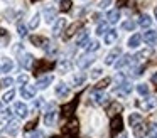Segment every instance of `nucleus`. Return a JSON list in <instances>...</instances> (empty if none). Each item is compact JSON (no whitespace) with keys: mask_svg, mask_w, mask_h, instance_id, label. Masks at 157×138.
Listing matches in <instances>:
<instances>
[{"mask_svg":"<svg viewBox=\"0 0 157 138\" xmlns=\"http://www.w3.org/2000/svg\"><path fill=\"white\" fill-rule=\"evenodd\" d=\"M5 131H7L10 136H15L17 131H19V123H17V121H10V123L7 125V128H5Z\"/></svg>","mask_w":157,"mask_h":138,"instance_id":"nucleus-24","label":"nucleus"},{"mask_svg":"<svg viewBox=\"0 0 157 138\" xmlns=\"http://www.w3.org/2000/svg\"><path fill=\"white\" fill-rule=\"evenodd\" d=\"M106 19H108V24H117L120 20V10L113 9L108 12V15H106Z\"/></svg>","mask_w":157,"mask_h":138,"instance_id":"nucleus-21","label":"nucleus"},{"mask_svg":"<svg viewBox=\"0 0 157 138\" xmlns=\"http://www.w3.org/2000/svg\"><path fill=\"white\" fill-rule=\"evenodd\" d=\"M117 138H128V136H127V133H122L120 136H117Z\"/></svg>","mask_w":157,"mask_h":138,"instance_id":"nucleus-50","label":"nucleus"},{"mask_svg":"<svg viewBox=\"0 0 157 138\" xmlns=\"http://www.w3.org/2000/svg\"><path fill=\"white\" fill-rule=\"evenodd\" d=\"M86 81V76L85 74H76V76H73V79H71V84L75 88H79V86H83V83Z\"/></svg>","mask_w":157,"mask_h":138,"instance_id":"nucleus-25","label":"nucleus"},{"mask_svg":"<svg viewBox=\"0 0 157 138\" xmlns=\"http://www.w3.org/2000/svg\"><path fill=\"white\" fill-rule=\"evenodd\" d=\"M31 42L34 44V46H37V47H46L49 44V40L46 39V37H42V35H32Z\"/></svg>","mask_w":157,"mask_h":138,"instance_id":"nucleus-18","label":"nucleus"},{"mask_svg":"<svg viewBox=\"0 0 157 138\" xmlns=\"http://www.w3.org/2000/svg\"><path fill=\"white\" fill-rule=\"evenodd\" d=\"M69 93H71V89H69V86L66 83H59L56 86V96L58 98H68Z\"/></svg>","mask_w":157,"mask_h":138,"instance_id":"nucleus-9","label":"nucleus"},{"mask_svg":"<svg viewBox=\"0 0 157 138\" xmlns=\"http://www.w3.org/2000/svg\"><path fill=\"white\" fill-rule=\"evenodd\" d=\"M52 81H54V76H51V74H48L44 77H39L37 83H36V89H46Z\"/></svg>","mask_w":157,"mask_h":138,"instance_id":"nucleus-7","label":"nucleus"},{"mask_svg":"<svg viewBox=\"0 0 157 138\" xmlns=\"http://www.w3.org/2000/svg\"><path fill=\"white\" fill-rule=\"evenodd\" d=\"M14 69V61L9 57H2V64H0V73H10Z\"/></svg>","mask_w":157,"mask_h":138,"instance_id":"nucleus-11","label":"nucleus"},{"mask_svg":"<svg viewBox=\"0 0 157 138\" xmlns=\"http://www.w3.org/2000/svg\"><path fill=\"white\" fill-rule=\"evenodd\" d=\"M91 99H93V103L98 104V106H103V104L108 103V96H106L103 91H98V89L91 93Z\"/></svg>","mask_w":157,"mask_h":138,"instance_id":"nucleus-3","label":"nucleus"},{"mask_svg":"<svg viewBox=\"0 0 157 138\" xmlns=\"http://www.w3.org/2000/svg\"><path fill=\"white\" fill-rule=\"evenodd\" d=\"M17 34H19L21 37H25V35H27V27H25L24 24L19 22V25H17Z\"/></svg>","mask_w":157,"mask_h":138,"instance_id":"nucleus-39","label":"nucleus"},{"mask_svg":"<svg viewBox=\"0 0 157 138\" xmlns=\"http://www.w3.org/2000/svg\"><path fill=\"white\" fill-rule=\"evenodd\" d=\"M139 24H140L142 27H149L150 24H152V19H150V15H147V13H144V15L140 17Z\"/></svg>","mask_w":157,"mask_h":138,"instance_id":"nucleus-33","label":"nucleus"},{"mask_svg":"<svg viewBox=\"0 0 157 138\" xmlns=\"http://www.w3.org/2000/svg\"><path fill=\"white\" fill-rule=\"evenodd\" d=\"M59 71H63V73H69V69H71V64L68 62V61H61V62L58 64Z\"/></svg>","mask_w":157,"mask_h":138,"instance_id":"nucleus-38","label":"nucleus"},{"mask_svg":"<svg viewBox=\"0 0 157 138\" xmlns=\"http://www.w3.org/2000/svg\"><path fill=\"white\" fill-rule=\"evenodd\" d=\"M132 130H133V135H135L137 138H142L144 135L147 133V128H145V125H144V121H140L135 126H132Z\"/></svg>","mask_w":157,"mask_h":138,"instance_id":"nucleus-16","label":"nucleus"},{"mask_svg":"<svg viewBox=\"0 0 157 138\" xmlns=\"http://www.w3.org/2000/svg\"><path fill=\"white\" fill-rule=\"evenodd\" d=\"M27 81H29V76H27V74H21V76L17 77V83L22 84V86H24V84H27Z\"/></svg>","mask_w":157,"mask_h":138,"instance_id":"nucleus-46","label":"nucleus"},{"mask_svg":"<svg viewBox=\"0 0 157 138\" xmlns=\"http://www.w3.org/2000/svg\"><path fill=\"white\" fill-rule=\"evenodd\" d=\"M14 96H15V91L14 89H9L7 93L2 96V101H4V103H10V101L14 99Z\"/></svg>","mask_w":157,"mask_h":138,"instance_id":"nucleus-34","label":"nucleus"},{"mask_svg":"<svg viewBox=\"0 0 157 138\" xmlns=\"http://www.w3.org/2000/svg\"><path fill=\"white\" fill-rule=\"evenodd\" d=\"M132 59H133V57H130V56H123L120 61H117V67H123V66H127V64L132 62Z\"/></svg>","mask_w":157,"mask_h":138,"instance_id":"nucleus-35","label":"nucleus"},{"mask_svg":"<svg viewBox=\"0 0 157 138\" xmlns=\"http://www.w3.org/2000/svg\"><path fill=\"white\" fill-rule=\"evenodd\" d=\"M36 86H31V84H24V86L21 88V96L24 98V99H32V98L36 96Z\"/></svg>","mask_w":157,"mask_h":138,"instance_id":"nucleus-5","label":"nucleus"},{"mask_svg":"<svg viewBox=\"0 0 157 138\" xmlns=\"http://www.w3.org/2000/svg\"><path fill=\"white\" fill-rule=\"evenodd\" d=\"M66 25H68V20H66L64 17H59V19H56L54 25H52V35H59V34H61L63 30L66 29Z\"/></svg>","mask_w":157,"mask_h":138,"instance_id":"nucleus-4","label":"nucleus"},{"mask_svg":"<svg viewBox=\"0 0 157 138\" xmlns=\"http://www.w3.org/2000/svg\"><path fill=\"white\" fill-rule=\"evenodd\" d=\"M140 106L144 108L145 111H152V110H155L157 108V98H147V99H144V101H140Z\"/></svg>","mask_w":157,"mask_h":138,"instance_id":"nucleus-8","label":"nucleus"},{"mask_svg":"<svg viewBox=\"0 0 157 138\" xmlns=\"http://www.w3.org/2000/svg\"><path fill=\"white\" fill-rule=\"evenodd\" d=\"M113 93H115L118 98H125V96H128V94L132 93V84H128V83H122V84H118V86L115 88V91H113Z\"/></svg>","mask_w":157,"mask_h":138,"instance_id":"nucleus-2","label":"nucleus"},{"mask_svg":"<svg viewBox=\"0 0 157 138\" xmlns=\"http://www.w3.org/2000/svg\"><path fill=\"white\" fill-rule=\"evenodd\" d=\"M61 10L63 12L71 10V0H61Z\"/></svg>","mask_w":157,"mask_h":138,"instance_id":"nucleus-41","label":"nucleus"},{"mask_svg":"<svg viewBox=\"0 0 157 138\" xmlns=\"http://www.w3.org/2000/svg\"><path fill=\"white\" fill-rule=\"evenodd\" d=\"M76 131H78V121H75V120L63 128V133H76Z\"/></svg>","mask_w":157,"mask_h":138,"instance_id":"nucleus-30","label":"nucleus"},{"mask_svg":"<svg viewBox=\"0 0 157 138\" xmlns=\"http://www.w3.org/2000/svg\"><path fill=\"white\" fill-rule=\"evenodd\" d=\"M106 29H108V25H106V22H103V24H98V27H96V35H105V34H106Z\"/></svg>","mask_w":157,"mask_h":138,"instance_id":"nucleus-37","label":"nucleus"},{"mask_svg":"<svg viewBox=\"0 0 157 138\" xmlns=\"http://www.w3.org/2000/svg\"><path fill=\"white\" fill-rule=\"evenodd\" d=\"M113 0H100L98 2V7L100 9H108V5H112Z\"/></svg>","mask_w":157,"mask_h":138,"instance_id":"nucleus-47","label":"nucleus"},{"mask_svg":"<svg viewBox=\"0 0 157 138\" xmlns=\"http://www.w3.org/2000/svg\"><path fill=\"white\" fill-rule=\"evenodd\" d=\"M41 136H42V135L39 133V131H34V133H31V135H29V138H41Z\"/></svg>","mask_w":157,"mask_h":138,"instance_id":"nucleus-48","label":"nucleus"},{"mask_svg":"<svg viewBox=\"0 0 157 138\" xmlns=\"http://www.w3.org/2000/svg\"><path fill=\"white\" fill-rule=\"evenodd\" d=\"M0 84H2V86H4V88H10L12 84H14V79H12V77H4V79H2V83H0Z\"/></svg>","mask_w":157,"mask_h":138,"instance_id":"nucleus-44","label":"nucleus"},{"mask_svg":"<svg viewBox=\"0 0 157 138\" xmlns=\"http://www.w3.org/2000/svg\"><path fill=\"white\" fill-rule=\"evenodd\" d=\"M152 52H154V50L150 49V47H147L145 50H140V52L137 54L135 57H133V59H147V57H150V56H152Z\"/></svg>","mask_w":157,"mask_h":138,"instance_id":"nucleus-32","label":"nucleus"},{"mask_svg":"<svg viewBox=\"0 0 157 138\" xmlns=\"http://www.w3.org/2000/svg\"><path fill=\"white\" fill-rule=\"evenodd\" d=\"M147 135H149V138H157V125H150Z\"/></svg>","mask_w":157,"mask_h":138,"instance_id":"nucleus-43","label":"nucleus"},{"mask_svg":"<svg viewBox=\"0 0 157 138\" xmlns=\"http://www.w3.org/2000/svg\"><path fill=\"white\" fill-rule=\"evenodd\" d=\"M93 57L90 56V54H85V56H81V57H78V61H76V64H78V67H81V69H85V67H88L90 64L93 62Z\"/></svg>","mask_w":157,"mask_h":138,"instance_id":"nucleus-13","label":"nucleus"},{"mask_svg":"<svg viewBox=\"0 0 157 138\" xmlns=\"http://www.w3.org/2000/svg\"><path fill=\"white\" fill-rule=\"evenodd\" d=\"M73 108H75V103H69V104H66V106H63V111H64L66 116H69V114H71Z\"/></svg>","mask_w":157,"mask_h":138,"instance_id":"nucleus-45","label":"nucleus"},{"mask_svg":"<svg viewBox=\"0 0 157 138\" xmlns=\"http://www.w3.org/2000/svg\"><path fill=\"white\" fill-rule=\"evenodd\" d=\"M140 42H142V37H140V34H133V35L128 37V40H127V46H128L130 49H137V47H140Z\"/></svg>","mask_w":157,"mask_h":138,"instance_id":"nucleus-12","label":"nucleus"},{"mask_svg":"<svg viewBox=\"0 0 157 138\" xmlns=\"http://www.w3.org/2000/svg\"><path fill=\"white\" fill-rule=\"evenodd\" d=\"M14 111H15V114H17L19 118H25L29 114V108H27L25 103H15Z\"/></svg>","mask_w":157,"mask_h":138,"instance_id":"nucleus-10","label":"nucleus"},{"mask_svg":"<svg viewBox=\"0 0 157 138\" xmlns=\"http://www.w3.org/2000/svg\"><path fill=\"white\" fill-rule=\"evenodd\" d=\"M117 37H118L117 30H106L105 37H103V42H105L106 46H112V44L117 42Z\"/></svg>","mask_w":157,"mask_h":138,"instance_id":"nucleus-14","label":"nucleus"},{"mask_svg":"<svg viewBox=\"0 0 157 138\" xmlns=\"http://www.w3.org/2000/svg\"><path fill=\"white\" fill-rule=\"evenodd\" d=\"M135 27H137V24L133 22V20H130V19L125 20V22L122 24V29H123V30H133Z\"/></svg>","mask_w":157,"mask_h":138,"instance_id":"nucleus-36","label":"nucleus"},{"mask_svg":"<svg viewBox=\"0 0 157 138\" xmlns=\"http://www.w3.org/2000/svg\"><path fill=\"white\" fill-rule=\"evenodd\" d=\"M122 111V104L120 103H117V101H113V103H110V106H108V110H106V113L110 114V116H118V113Z\"/></svg>","mask_w":157,"mask_h":138,"instance_id":"nucleus-19","label":"nucleus"},{"mask_svg":"<svg viewBox=\"0 0 157 138\" xmlns=\"http://www.w3.org/2000/svg\"><path fill=\"white\" fill-rule=\"evenodd\" d=\"M101 74H103V69H101V67H95V69L91 71V76H90V77H91V79H98Z\"/></svg>","mask_w":157,"mask_h":138,"instance_id":"nucleus-40","label":"nucleus"},{"mask_svg":"<svg viewBox=\"0 0 157 138\" xmlns=\"http://www.w3.org/2000/svg\"><path fill=\"white\" fill-rule=\"evenodd\" d=\"M56 120H58V111L56 110H51L48 113H44V125L46 126H54Z\"/></svg>","mask_w":157,"mask_h":138,"instance_id":"nucleus-6","label":"nucleus"},{"mask_svg":"<svg viewBox=\"0 0 157 138\" xmlns=\"http://www.w3.org/2000/svg\"><path fill=\"white\" fill-rule=\"evenodd\" d=\"M145 42H149V44H155L157 42V32L155 30H145L144 32V35H140Z\"/></svg>","mask_w":157,"mask_h":138,"instance_id":"nucleus-17","label":"nucleus"},{"mask_svg":"<svg viewBox=\"0 0 157 138\" xmlns=\"http://www.w3.org/2000/svg\"><path fill=\"white\" fill-rule=\"evenodd\" d=\"M78 29H81V24H79V22H75V24H73V25L68 29V30H66L64 39H69V37H73V35L76 34V30H78Z\"/></svg>","mask_w":157,"mask_h":138,"instance_id":"nucleus-29","label":"nucleus"},{"mask_svg":"<svg viewBox=\"0 0 157 138\" xmlns=\"http://www.w3.org/2000/svg\"><path fill=\"white\" fill-rule=\"evenodd\" d=\"M125 2H127V0H118V7H122L123 3H125Z\"/></svg>","mask_w":157,"mask_h":138,"instance_id":"nucleus-49","label":"nucleus"},{"mask_svg":"<svg viewBox=\"0 0 157 138\" xmlns=\"http://www.w3.org/2000/svg\"><path fill=\"white\" fill-rule=\"evenodd\" d=\"M140 121H144V118H142V114L140 113H130V116H128V123H130V126H135L137 123H140Z\"/></svg>","mask_w":157,"mask_h":138,"instance_id":"nucleus-26","label":"nucleus"},{"mask_svg":"<svg viewBox=\"0 0 157 138\" xmlns=\"http://www.w3.org/2000/svg\"><path fill=\"white\" fill-rule=\"evenodd\" d=\"M122 130V118H120V114L117 118H113L112 121V136H115V131H120Z\"/></svg>","mask_w":157,"mask_h":138,"instance_id":"nucleus-23","label":"nucleus"},{"mask_svg":"<svg viewBox=\"0 0 157 138\" xmlns=\"http://www.w3.org/2000/svg\"><path fill=\"white\" fill-rule=\"evenodd\" d=\"M32 62H34V57H32L31 54H22L21 56V66L24 67V69H31Z\"/></svg>","mask_w":157,"mask_h":138,"instance_id":"nucleus-15","label":"nucleus"},{"mask_svg":"<svg viewBox=\"0 0 157 138\" xmlns=\"http://www.w3.org/2000/svg\"><path fill=\"white\" fill-rule=\"evenodd\" d=\"M110 81H112V79H110V77H105V79H103L101 83H100L98 86H96V89H98V91H103V89H105V88H106V86H108V84H110Z\"/></svg>","mask_w":157,"mask_h":138,"instance_id":"nucleus-42","label":"nucleus"},{"mask_svg":"<svg viewBox=\"0 0 157 138\" xmlns=\"http://www.w3.org/2000/svg\"><path fill=\"white\" fill-rule=\"evenodd\" d=\"M56 19V9L54 7H48V9L44 10V20L46 22H52V20Z\"/></svg>","mask_w":157,"mask_h":138,"instance_id":"nucleus-20","label":"nucleus"},{"mask_svg":"<svg viewBox=\"0 0 157 138\" xmlns=\"http://www.w3.org/2000/svg\"><path fill=\"white\" fill-rule=\"evenodd\" d=\"M120 56H122V49H120V47H115V49H112L108 54H106V57H105V64H106V66H113Z\"/></svg>","mask_w":157,"mask_h":138,"instance_id":"nucleus-1","label":"nucleus"},{"mask_svg":"<svg viewBox=\"0 0 157 138\" xmlns=\"http://www.w3.org/2000/svg\"><path fill=\"white\" fill-rule=\"evenodd\" d=\"M85 47H86V52H95V50H98L100 49V42L98 40H88V42L85 44Z\"/></svg>","mask_w":157,"mask_h":138,"instance_id":"nucleus-28","label":"nucleus"},{"mask_svg":"<svg viewBox=\"0 0 157 138\" xmlns=\"http://www.w3.org/2000/svg\"><path fill=\"white\" fill-rule=\"evenodd\" d=\"M39 24H41V13H39V12H36L34 15H32L31 22H29V29H31V30L37 29V27H39Z\"/></svg>","mask_w":157,"mask_h":138,"instance_id":"nucleus-22","label":"nucleus"},{"mask_svg":"<svg viewBox=\"0 0 157 138\" xmlns=\"http://www.w3.org/2000/svg\"><path fill=\"white\" fill-rule=\"evenodd\" d=\"M88 35H90V34H88V30H83V32L79 34L78 40H76V44H78V46H85V44L90 40V39H88Z\"/></svg>","mask_w":157,"mask_h":138,"instance_id":"nucleus-31","label":"nucleus"},{"mask_svg":"<svg viewBox=\"0 0 157 138\" xmlns=\"http://www.w3.org/2000/svg\"><path fill=\"white\" fill-rule=\"evenodd\" d=\"M32 2H37V0H32Z\"/></svg>","mask_w":157,"mask_h":138,"instance_id":"nucleus-52","label":"nucleus"},{"mask_svg":"<svg viewBox=\"0 0 157 138\" xmlns=\"http://www.w3.org/2000/svg\"><path fill=\"white\" fill-rule=\"evenodd\" d=\"M154 17H155V19H157V7H155V9H154Z\"/></svg>","mask_w":157,"mask_h":138,"instance_id":"nucleus-51","label":"nucleus"},{"mask_svg":"<svg viewBox=\"0 0 157 138\" xmlns=\"http://www.w3.org/2000/svg\"><path fill=\"white\" fill-rule=\"evenodd\" d=\"M137 93L140 94V96H147V94L150 93V88H149V84H145V83H139L137 84Z\"/></svg>","mask_w":157,"mask_h":138,"instance_id":"nucleus-27","label":"nucleus"}]
</instances>
